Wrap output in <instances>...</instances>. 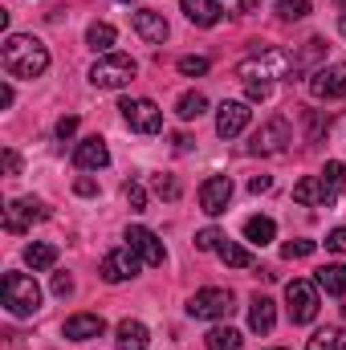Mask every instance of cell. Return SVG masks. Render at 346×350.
Here are the masks:
<instances>
[{
  "mask_svg": "<svg viewBox=\"0 0 346 350\" xmlns=\"http://www.w3.org/2000/svg\"><path fill=\"white\" fill-rule=\"evenodd\" d=\"M237 78H241V86L249 94V102H265L273 94V78H285V82L297 78V57L293 53H281V49H269L261 57L241 62L237 66Z\"/></svg>",
  "mask_w": 346,
  "mask_h": 350,
  "instance_id": "1",
  "label": "cell"
},
{
  "mask_svg": "<svg viewBox=\"0 0 346 350\" xmlns=\"http://www.w3.org/2000/svg\"><path fill=\"white\" fill-rule=\"evenodd\" d=\"M0 62H4V70L12 74V78H41L45 70H49V49H45V41L41 37H33V33H12V37H4V45H0Z\"/></svg>",
  "mask_w": 346,
  "mask_h": 350,
  "instance_id": "2",
  "label": "cell"
},
{
  "mask_svg": "<svg viewBox=\"0 0 346 350\" xmlns=\"http://www.w3.org/2000/svg\"><path fill=\"white\" fill-rule=\"evenodd\" d=\"M0 297H4V310L12 318H33L41 310V285L33 277H25V273H4Z\"/></svg>",
  "mask_w": 346,
  "mask_h": 350,
  "instance_id": "3",
  "label": "cell"
},
{
  "mask_svg": "<svg viewBox=\"0 0 346 350\" xmlns=\"http://www.w3.org/2000/svg\"><path fill=\"white\" fill-rule=\"evenodd\" d=\"M135 74H139V66H135V57H127V53H102V57L90 66V82H94L98 90L131 86Z\"/></svg>",
  "mask_w": 346,
  "mask_h": 350,
  "instance_id": "4",
  "label": "cell"
},
{
  "mask_svg": "<svg viewBox=\"0 0 346 350\" xmlns=\"http://www.w3.org/2000/svg\"><path fill=\"white\" fill-rule=\"evenodd\" d=\"M285 306H289V322H293V326H310V322L318 318V285L293 277V281L285 285Z\"/></svg>",
  "mask_w": 346,
  "mask_h": 350,
  "instance_id": "5",
  "label": "cell"
},
{
  "mask_svg": "<svg viewBox=\"0 0 346 350\" xmlns=\"http://www.w3.org/2000/svg\"><path fill=\"white\" fill-rule=\"evenodd\" d=\"M232 310H237L232 289H200V293L187 301V314H191V318H204V322L232 318Z\"/></svg>",
  "mask_w": 346,
  "mask_h": 350,
  "instance_id": "6",
  "label": "cell"
},
{
  "mask_svg": "<svg viewBox=\"0 0 346 350\" xmlns=\"http://www.w3.org/2000/svg\"><path fill=\"white\" fill-rule=\"evenodd\" d=\"M118 110H122L127 126L139 131V135H159V131H163V110H159L151 98H127Z\"/></svg>",
  "mask_w": 346,
  "mask_h": 350,
  "instance_id": "7",
  "label": "cell"
},
{
  "mask_svg": "<svg viewBox=\"0 0 346 350\" xmlns=\"http://www.w3.org/2000/svg\"><path fill=\"white\" fill-rule=\"evenodd\" d=\"M143 269V261H139V253L131 249V245H122V249H110L106 257H102V281L106 285H122V281H131L135 273Z\"/></svg>",
  "mask_w": 346,
  "mask_h": 350,
  "instance_id": "8",
  "label": "cell"
},
{
  "mask_svg": "<svg viewBox=\"0 0 346 350\" xmlns=\"http://www.w3.org/2000/svg\"><path fill=\"white\" fill-rule=\"evenodd\" d=\"M293 143V131H289V118H269L265 126H261L257 135H253V143H249V151L253 155H281L285 147Z\"/></svg>",
  "mask_w": 346,
  "mask_h": 350,
  "instance_id": "9",
  "label": "cell"
},
{
  "mask_svg": "<svg viewBox=\"0 0 346 350\" xmlns=\"http://www.w3.org/2000/svg\"><path fill=\"white\" fill-rule=\"evenodd\" d=\"M310 94L318 102H334L346 94V62H334V66H322L310 74Z\"/></svg>",
  "mask_w": 346,
  "mask_h": 350,
  "instance_id": "10",
  "label": "cell"
},
{
  "mask_svg": "<svg viewBox=\"0 0 346 350\" xmlns=\"http://www.w3.org/2000/svg\"><path fill=\"white\" fill-rule=\"evenodd\" d=\"M232 175H212V179H204L200 183V208L208 212V216H220V212H228V204H232Z\"/></svg>",
  "mask_w": 346,
  "mask_h": 350,
  "instance_id": "11",
  "label": "cell"
},
{
  "mask_svg": "<svg viewBox=\"0 0 346 350\" xmlns=\"http://www.w3.org/2000/svg\"><path fill=\"white\" fill-rule=\"evenodd\" d=\"M338 191H343V187L326 183L322 175H306V179L293 187V200H297V204H306V208H326V204H334V200H338Z\"/></svg>",
  "mask_w": 346,
  "mask_h": 350,
  "instance_id": "12",
  "label": "cell"
},
{
  "mask_svg": "<svg viewBox=\"0 0 346 350\" xmlns=\"http://www.w3.org/2000/svg\"><path fill=\"white\" fill-rule=\"evenodd\" d=\"M37 220H45V208H41L37 200H12V204L4 208V232H12V237L29 232Z\"/></svg>",
  "mask_w": 346,
  "mask_h": 350,
  "instance_id": "13",
  "label": "cell"
},
{
  "mask_svg": "<svg viewBox=\"0 0 346 350\" xmlns=\"http://www.w3.org/2000/svg\"><path fill=\"white\" fill-rule=\"evenodd\" d=\"M127 245L139 253V261L151 265V269H159V265L168 261V253H163V245H159V237L151 232V228H143V224H135V228H127Z\"/></svg>",
  "mask_w": 346,
  "mask_h": 350,
  "instance_id": "14",
  "label": "cell"
},
{
  "mask_svg": "<svg viewBox=\"0 0 346 350\" xmlns=\"http://www.w3.org/2000/svg\"><path fill=\"white\" fill-rule=\"evenodd\" d=\"M249 118H253L249 102H224V106L216 110V135H220V139H237V135L249 126Z\"/></svg>",
  "mask_w": 346,
  "mask_h": 350,
  "instance_id": "15",
  "label": "cell"
},
{
  "mask_svg": "<svg viewBox=\"0 0 346 350\" xmlns=\"http://www.w3.org/2000/svg\"><path fill=\"white\" fill-rule=\"evenodd\" d=\"M62 334H66L70 342H90V338H102V334H106V322H102L98 314H74V318H66Z\"/></svg>",
  "mask_w": 346,
  "mask_h": 350,
  "instance_id": "16",
  "label": "cell"
},
{
  "mask_svg": "<svg viewBox=\"0 0 346 350\" xmlns=\"http://www.w3.org/2000/svg\"><path fill=\"white\" fill-rule=\"evenodd\" d=\"M74 163H78L82 172H102V167L110 163V151H106V143H102L98 135H90V139H82V143L74 147Z\"/></svg>",
  "mask_w": 346,
  "mask_h": 350,
  "instance_id": "17",
  "label": "cell"
},
{
  "mask_svg": "<svg viewBox=\"0 0 346 350\" xmlns=\"http://www.w3.org/2000/svg\"><path fill=\"white\" fill-rule=\"evenodd\" d=\"M135 33L147 41V45H163L168 41V21H163V12H151V8H139L135 12Z\"/></svg>",
  "mask_w": 346,
  "mask_h": 350,
  "instance_id": "18",
  "label": "cell"
},
{
  "mask_svg": "<svg viewBox=\"0 0 346 350\" xmlns=\"http://www.w3.org/2000/svg\"><path fill=\"white\" fill-rule=\"evenodd\" d=\"M179 8H183V16H187L191 25H200V29H212V25H220V16H224L220 0H179Z\"/></svg>",
  "mask_w": 346,
  "mask_h": 350,
  "instance_id": "19",
  "label": "cell"
},
{
  "mask_svg": "<svg viewBox=\"0 0 346 350\" xmlns=\"http://www.w3.org/2000/svg\"><path fill=\"white\" fill-rule=\"evenodd\" d=\"M277 326V310H273V297H265V293H253V301H249V330L253 334H269Z\"/></svg>",
  "mask_w": 346,
  "mask_h": 350,
  "instance_id": "20",
  "label": "cell"
},
{
  "mask_svg": "<svg viewBox=\"0 0 346 350\" xmlns=\"http://www.w3.org/2000/svg\"><path fill=\"white\" fill-rule=\"evenodd\" d=\"M147 342H151V334H147L143 322H135V318L118 322V330H114V347L118 350H147Z\"/></svg>",
  "mask_w": 346,
  "mask_h": 350,
  "instance_id": "21",
  "label": "cell"
},
{
  "mask_svg": "<svg viewBox=\"0 0 346 350\" xmlns=\"http://www.w3.org/2000/svg\"><path fill=\"white\" fill-rule=\"evenodd\" d=\"M25 265H29L33 273H41V269H53V265H57V245H45V241H33V245L25 249Z\"/></svg>",
  "mask_w": 346,
  "mask_h": 350,
  "instance_id": "22",
  "label": "cell"
},
{
  "mask_svg": "<svg viewBox=\"0 0 346 350\" xmlns=\"http://www.w3.org/2000/svg\"><path fill=\"white\" fill-rule=\"evenodd\" d=\"M318 289L330 297H346V265H326L318 269Z\"/></svg>",
  "mask_w": 346,
  "mask_h": 350,
  "instance_id": "23",
  "label": "cell"
},
{
  "mask_svg": "<svg viewBox=\"0 0 346 350\" xmlns=\"http://www.w3.org/2000/svg\"><path fill=\"white\" fill-rule=\"evenodd\" d=\"M273 237H277V224H273L269 216H249V220H245V241H249V245H261V249H265Z\"/></svg>",
  "mask_w": 346,
  "mask_h": 350,
  "instance_id": "24",
  "label": "cell"
},
{
  "mask_svg": "<svg viewBox=\"0 0 346 350\" xmlns=\"http://www.w3.org/2000/svg\"><path fill=\"white\" fill-rule=\"evenodd\" d=\"M306 350H346V330L343 326H322V330H314Z\"/></svg>",
  "mask_w": 346,
  "mask_h": 350,
  "instance_id": "25",
  "label": "cell"
},
{
  "mask_svg": "<svg viewBox=\"0 0 346 350\" xmlns=\"http://www.w3.org/2000/svg\"><path fill=\"white\" fill-rule=\"evenodd\" d=\"M114 41H118V33H114V25H106V21H94L86 29V45L94 53H110Z\"/></svg>",
  "mask_w": 346,
  "mask_h": 350,
  "instance_id": "26",
  "label": "cell"
},
{
  "mask_svg": "<svg viewBox=\"0 0 346 350\" xmlns=\"http://www.w3.org/2000/svg\"><path fill=\"white\" fill-rule=\"evenodd\" d=\"M204 342H208V350H241V347H245L241 330H232V326H212Z\"/></svg>",
  "mask_w": 346,
  "mask_h": 350,
  "instance_id": "27",
  "label": "cell"
},
{
  "mask_svg": "<svg viewBox=\"0 0 346 350\" xmlns=\"http://www.w3.org/2000/svg\"><path fill=\"white\" fill-rule=\"evenodd\" d=\"M216 257L228 265V269H249V265H253L249 249H241V245H237V241H228V237H224V241L216 245Z\"/></svg>",
  "mask_w": 346,
  "mask_h": 350,
  "instance_id": "28",
  "label": "cell"
},
{
  "mask_svg": "<svg viewBox=\"0 0 346 350\" xmlns=\"http://www.w3.org/2000/svg\"><path fill=\"white\" fill-rule=\"evenodd\" d=\"M204 110H208V98H204V94H196V90H191V94H183V98L175 102V114H179L183 122H191V118H200Z\"/></svg>",
  "mask_w": 346,
  "mask_h": 350,
  "instance_id": "29",
  "label": "cell"
},
{
  "mask_svg": "<svg viewBox=\"0 0 346 350\" xmlns=\"http://www.w3.org/2000/svg\"><path fill=\"white\" fill-rule=\"evenodd\" d=\"M277 16L281 21H302V16H310V0H277Z\"/></svg>",
  "mask_w": 346,
  "mask_h": 350,
  "instance_id": "30",
  "label": "cell"
},
{
  "mask_svg": "<svg viewBox=\"0 0 346 350\" xmlns=\"http://www.w3.org/2000/svg\"><path fill=\"white\" fill-rule=\"evenodd\" d=\"M122 196H127V204H131V212H143V208H147V191H143V183H135V179H127V187H122Z\"/></svg>",
  "mask_w": 346,
  "mask_h": 350,
  "instance_id": "31",
  "label": "cell"
},
{
  "mask_svg": "<svg viewBox=\"0 0 346 350\" xmlns=\"http://www.w3.org/2000/svg\"><path fill=\"white\" fill-rule=\"evenodd\" d=\"M314 249H318L314 241H289V245L281 249V257H285V261H306V257H310Z\"/></svg>",
  "mask_w": 346,
  "mask_h": 350,
  "instance_id": "32",
  "label": "cell"
},
{
  "mask_svg": "<svg viewBox=\"0 0 346 350\" xmlns=\"http://www.w3.org/2000/svg\"><path fill=\"white\" fill-rule=\"evenodd\" d=\"M220 241H224V232H220V228H204V232H196V249H200V253H212Z\"/></svg>",
  "mask_w": 346,
  "mask_h": 350,
  "instance_id": "33",
  "label": "cell"
},
{
  "mask_svg": "<svg viewBox=\"0 0 346 350\" xmlns=\"http://www.w3.org/2000/svg\"><path fill=\"white\" fill-rule=\"evenodd\" d=\"M179 74H187V78L208 74V57H179Z\"/></svg>",
  "mask_w": 346,
  "mask_h": 350,
  "instance_id": "34",
  "label": "cell"
},
{
  "mask_svg": "<svg viewBox=\"0 0 346 350\" xmlns=\"http://www.w3.org/2000/svg\"><path fill=\"white\" fill-rule=\"evenodd\" d=\"M322 179H326V183H334V187H346V167L338 163V159H330V163H326V172H322Z\"/></svg>",
  "mask_w": 346,
  "mask_h": 350,
  "instance_id": "35",
  "label": "cell"
},
{
  "mask_svg": "<svg viewBox=\"0 0 346 350\" xmlns=\"http://www.w3.org/2000/svg\"><path fill=\"white\" fill-rule=\"evenodd\" d=\"M155 191H159L163 200H179V183H175L172 175H155Z\"/></svg>",
  "mask_w": 346,
  "mask_h": 350,
  "instance_id": "36",
  "label": "cell"
},
{
  "mask_svg": "<svg viewBox=\"0 0 346 350\" xmlns=\"http://www.w3.org/2000/svg\"><path fill=\"white\" fill-rule=\"evenodd\" d=\"M53 293L57 297H70L74 293V277L70 273H53Z\"/></svg>",
  "mask_w": 346,
  "mask_h": 350,
  "instance_id": "37",
  "label": "cell"
},
{
  "mask_svg": "<svg viewBox=\"0 0 346 350\" xmlns=\"http://www.w3.org/2000/svg\"><path fill=\"white\" fill-rule=\"evenodd\" d=\"M74 135H78V118H74V114H66V118L57 122V139H74Z\"/></svg>",
  "mask_w": 346,
  "mask_h": 350,
  "instance_id": "38",
  "label": "cell"
},
{
  "mask_svg": "<svg viewBox=\"0 0 346 350\" xmlns=\"http://www.w3.org/2000/svg\"><path fill=\"white\" fill-rule=\"evenodd\" d=\"M326 249H330V253H346V228H334V232L326 237Z\"/></svg>",
  "mask_w": 346,
  "mask_h": 350,
  "instance_id": "39",
  "label": "cell"
},
{
  "mask_svg": "<svg viewBox=\"0 0 346 350\" xmlns=\"http://www.w3.org/2000/svg\"><path fill=\"white\" fill-rule=\"evenodd\" d=\"M16 172H21V155L8 147V151H4V175H16Z\"/></svg>",
  "mask_w": 346,
  "mask_h": 350,
  "instance_id": "40",
  "label": "cell"
},
{
  "mask_svg": "<svg viewBox=\"0 0 346 350\" xmlns=\"http://www.w3.org/2000/svg\"><path fill=\"white\" fill-rule=\"evenodd\" d=\"M269 187H273V179H269V175H253V179H249V191H253V196L269 191Z\"/></svg>",
  "mask_w": 346,
  "mask_h": 350,
  "instance_id": "41",
  "label": "cell"
},
{
  "mask_svg": "<svg viewBox=\"0 0 346 350\" xmlns=\"http://www.w3.org/2000/svg\"><path fill=\"white\" fill-rule=\"evenodd\" d=\"M74 191H78V196H98V183H94L90 175H82V179L74 183Z\"/></svg>",
  "mask_w": 346,
  "mask_h": 350,
  "instance_id": "42",
  "label": "cell"
},
{
  "mask_svg": "<svg viewBox=\"0 0 346 350\" xmlns=\"http://www.w3.org/2000/svg\"><path fill=\"white\" fill-rule=\"evenodd\" d=\"M175 151H191V139L187 135H175Z\"/></svg>",
  "mask_w": 346,
  "mask_h": 350,
  "instance_id": "43",
  "label": "cell"
},
{
  "mask_svg": "<svg viewBox=\"0 0 346 350\" xmlns=\"http://www.w3.org/2000/svg\"><path fill=\"white\" fill-rule=\"evenodd\" d=\"M0 106H12V86H0Z\"/></svg>",
  "mask_w": 346,
  "mask_h": 350,
  "instance_id": "44",
  "label": "cell"
},
{
  "mask_svg": "<svg viewBox=\"0 0 346 350\" xmlns=\"http://www.w3.org/2000/svg\"><path fill=\"white\" fill-rule=\"evenodd\" d=\"M257 4H261V0H241V8H245V12H253Z\"/></svg>",
  "mask_w": 346,
  "mask_h": 350,
  "instance_id": "45",
  "label": "cell"
},
{
  "mask_svg": "<svg viewBox=\"0 0 346 350\" xmlns=\"http://www.w3.org/2000/svg\"><path fill=\"white\" fill-rule=\"evenodd\" d=\"M338 29H343V37H346V12H343V16H338Z\"/></svg>",
  "mask_w": 346,
  "mask_h": 350,
  "instance_id": "46",
  "label": "cell"
},
{
  "mask_svg": "<svg viewBox=\"0 0 346 350\" xmlns=\"http://www.w3.org/2000/svg\"><path fill=\"white\" fill-rule=\"evenodd\" d=\"M343 318H346V297H343Z\"/></svg>",
  "mask_w": 346,
  "mask_h": 350,
  "instance_id": "47",
  "label": "cell"
},
{
  "mask_svg": "<svg viewBox=\"0 0 346 350\" xmlns=\"http://www.w3.org/2000/svg\"><path fill=\"white\" fill-rule=\"evenodd\" d=\"M334 4H343V8H346V0H334Z\"/></svg>",
  "mask_w": 346,
  "mask_h": 350,
  "instance_id": "48",
  "label": "cell"
},
{
  "mask_svg": "<svg viewBox=\"0 0 346 350\" xmlns=\"http://www.w3.org/2000/svg\"><path fill=\"white\" fill-rule=\"evenodd\" d=\"M273 350H285V347H273Z\"/></svg>",
  "mask_w": 346,
  "mask_h": 350,
  "instance_id": "49",
  "label": "cell"
},
{
  "mask_svg": "<svg viewBox=\"0 0 346 350\" xmlns=\"http://www.w3.org/2000/svg\"><path fill=\"white\" fill-rule=\"evenodd\" d=\"M122 4H131V0H122Z\"/></svg>",
  "mask_w": 346,
  "mask_h": 350,
  "instance_id": "50",
  "label": "cell"
}]
</instances>
